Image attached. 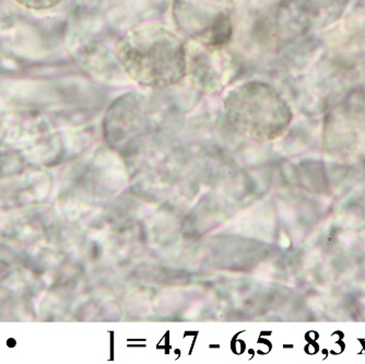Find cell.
<instances>
[{
	"mask_svg": "<svg viewBox=\"0 0 365 364\" xmlns=\"http://www.w3.org/2000/svg\"><path fill=\"white\" fill-rule=\"evenodd\" d=\"M235 0H173L172 16L190 42L227 49L235 34Z\"/></svg>",
	"mask_w": 365,
	"mask_h": 364,
	"instance_id": "3957f363",
	"label": "cell"
},
{
	"mask_svg": "<svg viewBox=\"0 0 365 364\" xmlns=\"http://www.w3.org/2000/svg\"><path fill=\"white\" fill-rule=\"evenodd\" d=\"M187 77L197 89L208 94L225 89L239 68V61L227 49H211L197 43L186 44Z\"/></svg>",
	"mask_w": 365,
	"mask_h": 364,
	"instance_id": "277c9868",
	"label": "cell"
},
{
	"mask_svg": "<svg viewBox=\"0 0 365 364\" xmlns=\"http://www.w3.org/2000/svg\"><path fill=\"white\" fill-rule=\"evenodd\" d=\"M7 345L9 348H14L16 345V341L14 338H9L7 340Z\"/></svg>",
	"mask_w": 365,
	"mask_h": 364,
	"instance_id": "8992f818",
	"label": "cell"
},
{
	"mask_svg": "<svg viewBox=\"0 0 365 364\" xmlns=\"http://www.w3.org/2000/svg\"><path fill=\"white\" fill-rule=\"evenodd\" d=\"M118 56L127 76L145 88L164 89L187 77L186 44L162 24H141L125 33Z\"/></svg>",
	"mask_w": 365,
	"mask_h": 364,
	"instance_id": "6da1fadb",
	"label": "cell"
},
{
	"mask_svg": "<svg viewBox=\"0 0 365 364\" xmlns=\"http://www.w3.org/2000/svg\"><path fill=\"white\" fill-rule=\"evenodd\" d=\"M232 124L254 137H264L284 124L288 106L280 94L264 82H244L230 90L223 100Z\"/></svg>",
	"mask_w": 365,
	"mask_h": 364,
	"instance_id": "7a4b0ae2",
	"label": "cell"
},
{
	"mask_svg": "<svg viewBox=\"0 0 365 364\" xmlns=\"http://www.w3.org/2000/svg\"><path fill=\"white\" fill-rule=\"evenodd\" d=\"M22 7L33 11H45L52 9L63 1V0H16Z\"/></svg>",
	"mask_w": 365,
	"mask_h": 364,
	"instance_id": "5b68a950",
	"label": "cell"
}]
</instances>
